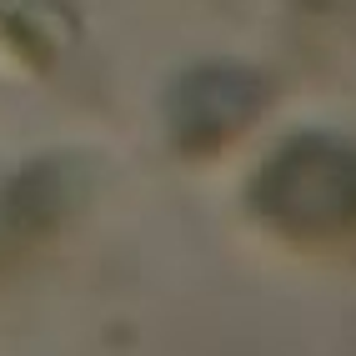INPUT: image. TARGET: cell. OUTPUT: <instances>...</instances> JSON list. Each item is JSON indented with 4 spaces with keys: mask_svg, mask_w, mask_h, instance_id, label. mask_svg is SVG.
Returning a JSON list of instances; mask_svg holds the SVG:
<instances>
[{
    "mask_svg": "<svg viewBox=\"0 0 356 356\" xmlns=\"http://www.w3.org/2000/svg\"><path fill=\"white\" fill-rule=\"evenodd\" d=\"M261 196L291 226H337L356 211V156L326 140H301L266 171Z\"/></svg>",
    "mask_w": 356,
    "mask_h": 356,
    "instance_id": "6da1fadb",
    "label": "cell"
}]
</instances>
